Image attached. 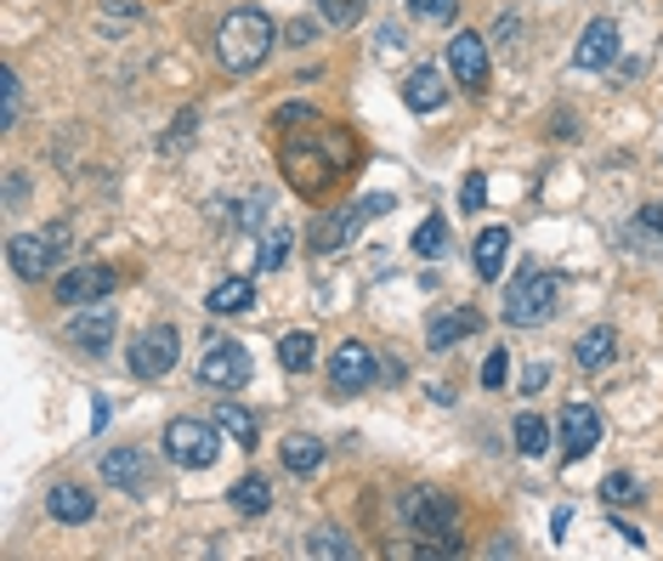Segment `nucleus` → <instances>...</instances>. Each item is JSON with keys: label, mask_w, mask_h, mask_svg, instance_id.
<instances>
[{"label": "nucleus", "mask_w": 663, "mask_h": 561, "mask_svg": "<svg viewBox=\"0 0 663 561\" xmlns=\"http://www.w3.org/2000/svg\"><path fill=\"white\" fill-rule=\"evenodd\" d=\"M612 357H619V335L607 330V323H595V330H584L579 341H573V363L584 368V374H595V368H607Z\"/></svg>", "instance_id": "nucleus-19"}, {"label": "nucleus", "mask_w": 663, "mask_h": 561, "mask_svg": "<svg viewBox=\"0 0 663 561\" xmlns=\"http://www.w3.org/2000/svg\"><path fill=\"white\" fill-rule=\"evenodd\" d=\"M278 454H283V471H296V477H312L318 465H323V443L312 432H290Z\"/></svg>", "instance_id": "nucleus-23"}, {"label": "nucleus", "mask_w": 663, "mask_h": 561, "mask_svg": "<svg viewBox=\"0 0 663 561\" xmlns=\"http://www.w3.org/2000/svg\"><path fill=\"white\" fill-rule=\"evenodd\" d=\"M545 386H550V368H545V363H528V374H522V392H528V397H539Z\"/></svg>", "instance_id": "nucleus-40"}, {"label": "nucleus", "mask_w": 663, "mask_h": 561, "mask_svg": "<svg viewBox=\"0 0 663 561\" xmlns=\"http://www.w3.org/2000/svg\"><path fill=\"white\" fill-rule=\"evenodd\" d=\"M358 210H363V216H386V210H392V199H386V194H374V199H363Z\"/></svg>", "instance_id": "nucleus-41"}, {"label": "nucleus", "mask_w": 663, "mask_h": 561, "mask_svg": "<svg viewBox=\"0 0 663 561\" xmlns=\"http://www.w3.org/2000/svg\"><path fill=\"white\" fill-rule=\"evenodd\" d=\"M477 330H483V312H477V307H454V312H437V318H432V330H425V346H432V352H448V346L470 341Z\"/></svg>", "instance_id": "nucleus-14"}, {"label": "nucleus", "mask_w": 663, "mask_h": 561, "mask_svg": "<svg viewBox=\"0 0 663 561\" xmlns=\"http://www.w3.org/2000/svg\"><path fill=\"white\" fill-rule=\"evenodd\" d=\"M114 330H120V318L103 312L97 301H91L85 312H74V323H69L74 346H85V352H108V346H114Z\"/></svg>", "instance_id": "nucleus-15"}, {"label": "nucleus", "mask_w": 663, "mask_h": 561, "mask_svg": "<svg viewBox=\"0 0 663 561\" xmlns=\"http://www.w3.org/2000/svg\"><path fill=\"white\" fill-rule=\"evenodd\" d=\"M142 477H148V465H142V448H108L103 454V482L114 488H142Z\"/></svg>", "instance_id": "nucleus-22"}, {"label": "nucleus", "mask_w": 663, "mask_h": 561, "mask_svg": "<svg viewBox=\"0 0 663 561\" xmlns=\"http://www.w3.org/2000/svg\"><path fill=\"white\" fill-rule=\"evenodd\" d=\"M283 176H290L296 194H323L335 176H346L358 165V136L341 131V125H312V131H296L278 154Z\"/></svg>", "instance_id": "nucleus-1"}, {"label": "nucleus", "mask_w": 663, "mask_h": 561, "mask_svg": "<svg viewBox=\"0 0 663 561\" xmlns=\"http://www.w3.org/2000/svg\"><path fill=\"white\" fill-rule=\"evenodd\" d=\"M120 290V272L114 267H69L58 278V301L63 307H91V301H103Z\"/></svg>", "instance_id": "nucleus-11"}, {"label": "nucleus", "mask_w": 663, "mask_h": 561, "mask_svg": "<svg viewBox=\"0 0 663 561\" xmlns=\"http://www.w3.org/2000/svg\"><path fill=\"white\" fill-rule=\"evenodd\" d=\"M0 103H7V108H0V125L12 131V125H18V108H23V80H18L12 69L0 74Z\"/></svg>", "instance_id": "nucleus-31"}, {"label": "nucleus", "mask_w": 663, "mask_h": 561, "mask_svg": "<svg viewBox=\"0 0 663 561\" xmlns=\"http://www.w3.org/2000/svg\"><path fill=\"white\" fill-rule=\"evenodd\" d=\"M250 301H256V284H250V278H221L205 307L221 312V318H232V312H250Z\"/></svg>", "instance_id": "nucleus-25"}, {"label": "nucleus", "mask_w": 663, "mask_h": 561, "mask_svg": "<svg viewBox=\"0 0 663 561\" xmlns=\"http://www.w3.org/2000/svg\"><path fill=\"white\" fill-rule=\"evenodd\" d=\"M556 295H561L556 272L533 261V267H522V272L510 278V290H505V318L522 323V330H533V323L556 318Z\"/></svg>", "instance_id": "nucleus-3"}, {"label": "nucleus", "mask_w": 663, "mask_h": 561, "mask_svg": "<svg viewBox=\"0 0 663 561\" xmlns=\"http://www.w3.org/2000/svg\"><path fill=\"white\" fill-rule=\"evenodd\" d=\"M601 499H607V505H635V499H641V482L624 477V471H612V477L601 482Z\"/></svg>", "instance_id": "nucleus-32"}, {"label": "nucleus", "mask_w": 663, "mask_h": 561, "mask_svg": "<svg viewBox=\"0 0 663 561\" xmlns=\"http://www.w3.org/2000/svg\"><path fill=\"white\" fill-rule=\"evenodd\" d=\"M318 12H323V23H335V29H352V23L369 12V0H318Z\"/></svg>", "instance_id": "nucleus-30"}, {"label": "nucleus", "mask_w": 663, "mask_h": 561, "mask_svg": "<svg viewBox=\"0 0 663 561\" xmlns=\"http://www.w3.org/2000/svg\"><path fill=\"white\" fill-rule=\"evenodd\" d=\"M358 227H363V210H335V216H323L312 227V256H329V250H341L346 239H358Z\"/></svg>", "instance_id": "nucleus-17"}, {"label": "nucleus", "mask_w": 663, "mask_h": 561, "mask_svg": "<svg viewBox=\"0 0 663 561\" xmlns=\"http://www.w3.org/2000/svg\"><path fill=\"white\" fill-rule=\"evenodd\" d=\"M216 426H221V437H227L232 448H256V443H261V426H256V414H250L245 403H221V408H216Z\"/></svg>", "instance_id": "nucleus-21"}, {"label": "nucleus", "mask_w": 663, "mask_h": 561, "mask_svg": "<svg viewBox=\"0 0 663 561\" xmlns=\"http://www.w3.org/2000/svg\"><path fill=\"white\" fill-rule=\"evenodd\" d=\"M612 533H619V539H624V544H635V550H641V544H646V539H641V533H635V528H630V522H612Z\"/></svg>", "instance_id": "nucleus-42"}, {"label": "nucleus", "mask_w": 663, "mask_h": 561, "mask_svg": "<svg viewBox=\"0 0 663 561\" xmlns=\"http://www.w3.org/2000/svg\"><path fill=\"white\" fill-rule=\"evenodd\" d=\"M199 381H205L210 392H239V386H250V352H245L239 341H216V346L199 357Z\"/></svg>", "instance_id": "nucleus-8"}, {"label": "nucleus", "mask_w": 663, "mask_h": 561, "mask_svg": "<svg viewBox=\"0 0 663 561\" xmlns=\"http://www.w3.org/2000/svg\"><path fill=\"white\" fill-rule=\"evenodd\" d=\"M612 58H619V23H612V18L584 23V34H579V45H573V63H579V69H607Z\"/></svg>", "instance_id": "nucleus-13"}, {"label": "nucleus", "mask_w": 663, "mask_h": 561, "mask_svg": "<svg viewBox=\"0 0 663 561\" xmlns=\"http://www.w3.org/2000/svg\"><path fill=\"white\" fill-rule=\"evenodd\" d=\"M505 256H510V227H505V221L483 227V232H477V245H470V267H477L483 278H494V272L505 267Z\"/></svg>", "instance_id": "nucleus-20"}, {"label": "nucleus", "mask_w": 663, "mask_h": 561, "mask_svg": "<svg viewBox=\"0 0 663 561\" xmlns=\"http://www.w3.org/2000/svg\"><path fill=\"white\" fill-rule=\"evenodd\" d=\"M403 103H408L414 114H437V108L448 103V74H443V69H414V74L403 80Z\"/></svg>", "instance_id": "nucleus-16"}, {"label": "nucleus", "mask_w": 663, "mask_h": 561, "mask_svg": "<svg viewBox=\"0 0 663 561\" xmlns=\"http://www.w3.org/2000/svg\"><path fill=\"white\" fill-rule=\"evenodd\" d=\"M381 381V357H374L363 341H346L335 357H329V386L335 392H369Z\"/></svg>", "instance_id": "nucleus-9"}, {"label": "nucleus", "mask_w": 663, "mask_h": 561, "mask_svg": "<svg viewBox=\"0 0 663 561\" xmlns=\"http://www.w3.org/2000/svg\"><path fill=\"white\" fill-rule=\"evenodd\" d=\"M635 227L646 232V239H663V205H641V210H635Z\"/></svg>", "instance_id": "nucleus-39"}, {"label": "nucleus", "mask_w": 663, "mask_h": 561, "mask_svg": "<svg viewBox=\"0 0 663 561\" xmlns=\"http://www.w3.org/2000/svg\"><path fill=\"white\" fill-rule=\"evenodd\" d=\"M272 125H278V131H290V125H318V114H312V103H283V108L272 114Z\"/></svg>", "instance_id": "nucleus-37"}, {"label": "nucleus", "mask_w": 663, "mask_h": 561, "mask_svg": "<svg viewBox=\"0 0 663 561\" xmlns=\"http://www.w3.org/2000/svg\"><path fill=\"white\" fill-rule=\"evenodd\" d=\"M283 256H290V232H272V239H261V267L272 272V267H283Z\"/></svg>", "instance_id": "nucleus-38"}, {"label": "nucleus", "mask_w": 663, "mask_h": 561, "mask_svg": "<svg viewBox=\"0 0 663 561\" xmlns=\"http://www.w3.org/2000/svg\"><path fill=\"white\" fill-rule=\"evenodd\" d=\"M505 381H510V352H505V346H494V352L483 357V386H488V392H499Z\"/></svg>", "instance_id": "nucleus-34"}, {"label": "nucleus", "mask_w": 663, "mask_h": 561, "mask_svg": "<svg viewBox=\"0 0 663 561\" xmlns=\"http://www.w3.org/2000/svg\"><path fill=\"white\" fill-rule=\"evenodd\" d=\"M483 205H488V176H483V170H470V176H465V187H459V210L477 216Z\"/></svg>", "instance_id": "nucleus-35"}, {"label": "nucleus", "mask_w": 663, "mask_h": 561, "mask_svg": "<svg viewBox=\"0 0 663 561\" xmlns=\"http://www.w3.org/2000/svg\"><path fill=\"white\" fill-rule=\"evenodd\" d=\"M194 125H199V108H182V120H170V136H165V154H176V148H187L194 143Z\"/></svg>", "instance_id": "nucleus-33"}, {"label": "nucleus", "mask_w": 663, "mask_h": 561, "mask_svg": "<svg viewBox=\"0 0 663 561\" xmlns=\"http://www.w3.org/2000/svg\"><path fill=\"white\" fill-rule=\"evenodd\" d=\"M510 437H516V454H528V459H545V454H550V426H545L533 408H528V414H516Z\"/></svg>", "instance_id": "nucleus-24"}, {"label": "nucleus", "mask_w": 663, "mask_h": 561, "mask_svg": "<svg viewBox=\"0 0 663 561\" xmlns=\"http://www.w3.org/2000/svg\"><path fill=\"white\" fill-rule=\"evenodd\" d=\"M448 74L465 85V91H483L488 85V40L477 29H459L448 40Z\"/></svg>", "instance_id": "nucleus-10"}, {"label": "nucleus", "mask_w": 663, "mask_h": 561, "mask_svg": "<svg viewBox=\"0 0 663 561\" xmlns=\"http://www.w3.org/2000/svg\"><path fill=\"white\" fill-rule=\"evenodd\" d=\"M301 550H307V555H329V561H352V555H358V544H352L341 528H318V533H307Z\"/></svg>", "instance_id": "nucleus-27"}, {"label": "nucleus", "mask_w": 663, "mask_h": 561, "mask_svg": "<svg viewBox=\"0 0 663 561\" xmlns=\"http://www.w3.org/2000/svg\"><path fill=\"white\" fill-rule=\"evenodd\" d=\"M408 12H414V18H425V23H454L459 0H408Z\"/></svg>", "instance_id": "nucleus-36"}, {"label": "nucleus", "mask_w": 663, "mask_h": 561, "mask_svg": "<svg viewBox=\"0 0 663 561\" xmlns=\"http://www.w3.org/2000/svg\"><path fill=\"white\" fill-rule=\"evenodd\" d=\"M63 245H69V232H63V227H52V232H18V239L7 245V261H12L18 278H40V272H52V267H58Z\"/></svg>", "instance_id": "nucleus-7"}, {"label": "nucleus", "mask_w": 663, "mask_h": 561, "mask_svg": "<svg viewBox=\"0 0 663 561\" xmlns=\"http://www.w3.org/2000/svg\"><path fill=\"white\" fill-rule=\"evenodd\" d=\"M403 522H408L419 539H454L459 505H454L443 488H414V494H403Z\"/></svg>", "instance_id": "nucleus-4"}, {"label": "nucleus", "mask_w": 663, "mask_h": 561, "mask_svg": "<svg viewBox=\"0 0 663 561\" xmlns=\"http://www.w3.org/2000/svg\"><path fill=\"white\" fill-rule=\"evenodd\" d=\"M45 510H52L58 522L80 528V522H91V517H97V499H91L85 488H74V482H58L52 494H45Z\"/></svg>", "instance_id": "nucleus-18"}, {"label": "nucleus", "mask_w": 663, "mask_h": 561, "mask_svg": "<svg viewBox=\"0 0 663 561\" xmlns=\"http://www.w3.org/2000/svg\"><path fill=\"white\" fill-rule=\"evenodd\" d=\"M312 357H318V352H312V335H307V330H290V335L278 341V363L290 368V374L312 368Z\"/></svg>", "instance_id": "nucleus-28"}, {"label": "nucleus", "mask_w": 663, "mask_h": 561, "mask_svg": "<svg viewBox=\"0 0 663 561\" xmlns=\"http://www.w3.org/2000/svg\"><path fill=\"white\" fill-rule=\"evenodd\" d=\"M272 45H278V23L267 12H256V7H239V12H227L221 29H216V63L227 74H256Z\"/></svg>", "instance_id": "nucleus-2"}, {"label": "nucleus", "mask_w": 663, "mask_h": 561, "mask_svg": "<svg viewBox=\"0 0 663 561\" xmlns=\"http://www.w3.org/2000/svg\"><path fill=\"white\" fill-rule=\"evenodd\" d=\"M232 510H239V517H267V510H272V488L261 477H239V482H232Z\"/></svg>", "instance_id": "nucleus-26"}, {"label": "nucleus", "mask_w": 663, "mask_h": 561, "mask_svg": "<svg viewBox=\"0 0 663 561\" xmlns=\"http://www.w3.org/2000/svg\"><path fill=\"white\" fill-rule=\"evenodd\" d=\"M443 250H448V221H443V216H425V221L414 227V256L432 261V256H443Z\"/></svg>", "instance_id": "nucleus-29"}, {"label": "nucleus", "mask_w": 663, "mask_h": 561, "mask_svg": "<svg viewBox=\"0 0 663 561\" xmlns=\"http://www.w3.org/2000/svg\"><path fill=\"white\" fill-rule=\"evenodd\" d=\"M601 448V414L595 403H567L561 408V454L567 459H584Z\"/></svg>", "instance_id": "nucleus-12"}, {"label": "nucleus", "mask_w": 663, "mask_h": 561, "mask_svg": "<svg viewBox=\"0 0 663 561\" xmlns=\"http://www.w3.org/2000/svg\"><path fill=\"white\" fill-rule=\"evenodd\" d=\"M165 454H170V465H182V471H205V465H216V454H221V437L210 426H199V419H170Z\"/></svg>", "instance_id": "nucleus-5"}, {"label": "nucleus", "mask_w": 663, "mask_h": 561, "mask_svg": "<svg viewBox=\"0 0 663 561\" xmlns=\"http://www.w3.org/2000/svg\"><path fill=\"white\" fill-rule=\"evenodd\" d=\"M176 357H182V335L170 330V323H154L148 335H136L131 341V374L136 381H159V374H170L176 368Z\"/></svg>", "instance_id": "nucleus-6"}]
</instances>
